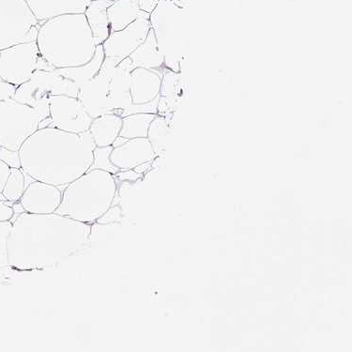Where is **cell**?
<instances>
[{
	"instance_id": "6da1fadb",
	"label": "cell",
	"mask_w": 352,
	"mask_h": 352,
	"mask_svg": "<svg viewBox=\"0 0 352 352\" xmlns=\"http://www.w3.org/2000/svg\"><path fill=\"white\" fill-rule=\"evenodd\" d=\"M8 239L10 268L43 271L60 265L89 244L91 225L58 213L23 212L12 222Z\"/></svg>"
},
{
	"instance_id": "7a4b0ae2",
	"label": "cell",
	"mask_w": 352,
	"mask_h": 352,
	"mask_svg": "<svg viewBox=\"0 0 352 352\" xmlns=\"http://www.w3.org/2000/svg\"><path fill=\"white\" fill-rule=\"evenodd\" d=\"M95 148L89 132L40 128L20 148V164L28 178L60 188L91 168Z\"/></svg>"
},
{
	"instance_id": "3957f363",
	"label": "cell",
	"mask_w": 352,
	"mask_h": 352,
	"mask_svg": "<svg viewBox=\"0 0 352 352\" xmlns=\"http://www.w3.org/2000/svg\"><path fill=\"white\" fill-rule=\"evenodd\" d=\"M36 43L54 70L89 63L97 47L84 14L61 15L43 22Z\"/></svg>"
},
{
	"instance_id": "277c9868",
	"label": "cell",
	"mask_w": 352,
	"mask_h": 352,
	"mask_svg": "<svg viewBox=\"0 0 352 352\" xmlns=\"http://www.w3.org/2000/svg\"><path fill=\"white\" fill-rule=\"evenodd\" d=\"M117 189L114 175L102 169H89L64 187L56 213L91 225L112 207Z\"/></svg>"
},
{
	"instance_id": "5b68a950",
	"label": "cell",
	"mask_w": 352,
	"mask_h": 352,
	"mask_svg": "<svg viewBox=\"0 0 352 352\" xmlns=\"http://www.w3.org/2000/svg\"><path fill=\"white\" fill-rule=\"evenodd\" d=\"M182 20V9L173 0H159L150 16L151 28L164 56V66L174 73L179 71Z\"/></svg>"
},
{
	"instance_id": "8992f818",
	"label": "cell",
	"mask_w": 352,
	"mask_h": 352,
	"mask_svg": "<svg viewBox=\"0 0 352 352\" xmlns=\"http://www.w3.org/2000/svg\"><path fill=\"white\" fill-rule=\"evenodd\" d=\"M40 115L14 99L0 102V146L19 151L23 144L40 129Z\"/></svg>"
},
{
	"instance_id": "52a82bcc",
	"label": "cell",
	"mask_w": 352,
	"mask_h": 352,
	"mask_svg": "<svg viewBox=\"0 0 352 352\" xmlns=\"http://www.w3.org/2000/svg\"><path fill=\"white\" fill-rule=\"evenodd\" d=\"M41 25L25 0H0V50L36 42Z\"/></svg>"
},
{
	"instance_id": "ba28073f",
	"label": "cell",
	"mask_w": 352,
	"mask_h": 352,
	"mask_svg": "<svg viewBox=\"0 0 352 352\" xmlns=\"http://www.w3.org/2000/svg\"><path fill=\"white\" fill-rule=\"evenodd\" d=\"M54 70L43 60L37 43H23L0 50V77L18 87L30 81L36 71Z\"/></svg>"
},
{
	"instance_id": "9c48e42d",
	"label": "cell",
	"mask_w": 352,
	"mask_h": 352,
	"mask_svg": "<svg viewBox=\"0 0 352 352\" xmlns=\"http://www.w3.org/2000/svg\"><path fill=\"white\" fill-rule=\"evenodd\" d=\"M49 102V119L43 120L40 128L53 127L74 133L89 132L94 119L78 98L69 95H52Z\"/></svg>"
},
{
	"instance_id": "30bf717a",
	"label": "cell",
	"mask_w": 352,
	"mask_h": 352,
	"mask_svg": "<svg viewBox=\"0 0 352 352\" xmlns=\"http://www.w3.org/2000/svg\"><path fill=\"white\" fill-rule=\"evenodd\" d=\"M115 66L114 61L105 58L96 76L79 87L77 98L92 119L102 115L114 114L110 101L109 81Z\"/></svg>"
},
{
	"instance_id": "8fae6325",
	"label": "cell",
	"mask_w": 352,
	"mask_h": 352,
	"mask_svg": "<svg viewBox=\"0 0 352 352\" xmlns=\"http://www.w3.org/2000/svg\"><path fill=\"white\" fill-rule=\"evenodd\" d=\"M151 28L150 19L140 18L123 30L110 33L102 43L105 58L114 61L117 66L142 45Z\"/></svg>"
},
{
	"instance_id": "7c38bea8",
	"label": "cell",
	"mask_w": 352,
	"mask_h": 352,
	"mask_svg": "<svg viewBox=\"0 0 352 352\" xmlns=\"http://www.w3.org/2000/svg\"><path fill=\"white\" fill-rule=\"evenodd\" d=\"M63 199V191L60 187L33 181L28 184L24 194L20 199V205L28 213L33 214H49L56 212Z\"/></svg>"
},
{
	"instance_id": "4fadbf2b",
	"label": "cell",
	"mask_w": 352,
	"mask_h": 352,
	"mask_svg": "<svg viewBox=\"0 0 352 352\" xmlns=\"http://www.w3.org/2000/svg\"><path fill=\"white\" fill-rule=\"evenodd\" d=\"M153 146L148 138H132L113 146L109 160L120 170H132L155 158Z\"/></svg>"
},
{
	"instance_id": "5bb4252c",
	"label": "cell",
	"mask_w": 352,
	"mask_h": 352,
	"mask_svg": "<svg viewBox=\"0 0 352 352\" xmlns=\"http://www.w3.org/2000/svg\"><path fill=\"white\" fill-rule=\"evenodd\" d=\"M130 58H125L113 69L109 81L110 101L114 114L120 116L123 110L133 104L130 94L131 72L135 69Z\"/></svg>"
},
{
	"instance_id": "9a60e30c",
	"label": "cell",
	"mask_w": 352,
	"mask_h": 352,
	"mask_svg": "<svg viewBox=\"0 0 352 352\" xmlns=\"http://www.w3.org/2000/svg\"><path fill=\"white\" fill-rule=\"evenodd\" d=\"M38 22L66 14H85L91 0H25Z\"/></svg>"
},
{
	"instance_id": "2e32d148",
	"label": "cell",
	"mask_w": 352,
	"mask_h": 352,
	"mask_svg": "<svg viewBox=\"0 0 352 352\" xmlns=\"http://www.w3.org/2000/svg\"><path fill=\"white\" fill-rule=\"evenodd\" d=\"M160 74L144 68H135L131 72L130 94L133 104H144L159 97L161 91Z\"/></svg>"
},
{
	"instance_id": "e0dca14e",
	"label": "cell",
	"mask_w": 352,
	"mask_h": 352,
	"mask_svg": "<svg viewBox=\"0 0 352 352\" xmlns=\"http://www.w3.org/2000/svg\"><path fill=\"white\" fill-rule=\"evenodd\" d=\"M50 96L52 94L45 85L30 80L17 87L12 99L32 107L40 115L43 122L49 119Z\"/></svg>"
},
{
	"instance_id": "ac0fdd59",
	"label": "cell",
	"mask_w": 352,
	"mask_h": 352,
	"mask_svg": "<svg viewBox=\"0 0 352 352\" xmlns=\"http://www.w3.org/2000/svg\"><path fill=\"white\" fill-rule=\"evenodd\" d=\"M111 32H119L136 19H150L151 14L142 11L140 0H113L107 9Z\"/></svg>"
},
{
	"instance_id": "d6986e66",
	"label": "cell",
	"mask_w": 352,
	"mask_h": 352,
	"mask_svg": "<svg viewBox=\"0 0 352 352\" xmlns=\"http://www.w3.org/2000/svg\"><path fill=\"white\" fill-rule=\"evenodd\" d=\"M129 58L135 68L148 69L161 76H164L162 69L164 66V56L159 49L153 28H151L142 45L138 46Z\"/></svg>"
},
{
	"instance_id": "ffe728a7",
	"label": "cell",
	"mask_w": 352,
	"mask_h": 352,
	"mask_svg": "<svg viewBox=\"0 0 352 352\" xmlns=\"http://www.w3.org/2000/svg\"><path fill=\"white\" fill-rule=\"evenodd\" d=\"M122 118L116 114H105L92 120L89 132L97 148L112 146L120 136Z\"/></svg>"
},
{
	"instance_id": "44dd1931",
	"label": "cell",
	"mask_w": 352,
	"mask_h": 352,
	"mask_svg": "<svg viewBox=\"0 0 352 352\" xmlns=\"http://www.w3.org/2000/svg\"><path fill=\"white\" fill-rule=\"evenodd\" d=\"M112 2L113 0H91L85 12L96 45H102L111 33L107 9Z\"/></svg>"
},
{
	"instance_id": "7402d4cb",
	"label": "cell",
	"mask_w": 352,
	"mask_h": 352,
	"mask_svg": "<svg viewBox=\"0 0 352 352\" xmlns=\"http://www.w3.org/2000/svg\"><path fill=\"white\" fill-rule=\"evenodd\" d=\"M105 58L102 45H97L96 51L92 60L84 65L70 67V68L55 69L56 74L63 76L64 78L73 81L76 86L80 87L82 85L91 80L100 71Z\"/></svg>"
},
{
	"instance_id": "603a6c76",
	"label": "cell",
	"mask_w": 352,
	"mask_h": 352,
	"mask_svg": "<svg viewBox=\"0 0 352 352\" xmlns=\"http://www.w3.org/2000/svg\"><path fill=\"white\" fill-rule=\"evenodd\" d=\"M30 80L45 85L52 95H69L73 97L78 95L79 87L76 84L56 74L55 70L36 71Z\"/></svg>"
},
{
	"instance_id": "cb8c5ba5",
	"label": "cell",
	"mask_w": 352,
	"mask_h": 352,
	"mask_svg": "<svg viewBox=\"0 0 352 352\" xmlns=\"http://www.w3.org/2000/svg\"><path fill=\"white\" fill-rule=\"evenodd\" d=\"M157 114L138 113L122 118V130L120 138L124 140L145 138L148 136V127Z\"/></svg>"
},
{
	"instance_id": "d4e9b609",
	"label": "cell",
	"mask_w": 352,
	"mask_h": 352,
	"mask_svg": "<svg viewBox=\"0 0 352 352\" xmlns=\"http://www.w3.org/2000/svg\"><path fill=\"white\" fill-rule=\"evenodd\" d=\"M27 186V175L21 168H12L2 195L7 201L14 204L21 199Z\"/></svg>"
},
{
	"instance_id": "484cf974",
	"label": "cell",
	"mask_w": 352,
	"mask_h": 352,
	"mask_svg": "<svg viewBox=\"0 0 352 352\" xmlns=\"http://www.w3.org/2000/svg\"><path fill=\"white\" fill-rule=\"evenodd\" d=\"M169 133H170V128L166 120L163 116H156L155 119L151 122L148 127V136H146L155 154L163 151Z\"/></svg>"
},
{
	"instance_id": "4316f807",
	"label": "cell",
	"mask_w": 352,
	"mask_h": 352,
	"mask_svg": "<svg viewBox=\"0 0 352 352\" xmlns=\"http://www.w3.org/2000/svg\"><path fill=\"white\" fill-rule=\"evenodd\" d=\"M113 146H107V148H97L94 151V161L91 168H99L102 170L109 171L113 175L117 174L120 171L119 168L113 166L109 160L110 153H111Z\"/></svg>"
},
{
	"instance_id": "83f0119b",
	"label": "cell",
	"mask_w": 352,
	"mask_h": 352,
	"mask_svg": "<svg viewBox=\"0 0 352 352\" xmlns=\"http://www.w3.org/2000/svg\"><path fill=\"white\" fill-rule=\"evenodd\" d=\"M12 221L0 222V271L10 268L8 259V239L11 232Z\"/></svg>"
},
{
	"instance_id": "f1b7e54d",
	"label": "cell",
	"mask_w": 352,
	"mask_h": 352,
	"mask_svg": "<svg viewBox=\"0 0 352 352\" xmlns=\"http://www.w3.org/2000/svg\"><path fill=\"white\" fill-rule=\"evenodd\" d=\"M0 160L3 161L10 168H21L19 151L8 150V148L0 146Z\"/></svg>"
},
{
	"instance_id": "f546056e",
	"label": "cell",
	"mask_w": 352,
	"mask_h": 352,
	"mask_svg": "<svg viewBox=\"0 0 352 352\" xmlns=\"http://www.w3.org/2000/svg\"><path fill=\"white\" fill-rule=\"evenodd\" d=\"M12 203L5 199H0V222L12 221L14 217V210Z\"/></svg>"
},
{
	"instance_id": "4dcf8cb0",
	"label": "cell",
	"mask_w": 352,
	"mask_h": 352,
	"mask_svg": "<svg viewBox=\"0 0 352 352\" xmlns=\"http://www.w3.org/2000/svg\"><path fill=\"white\" fill-rule=\"evenodd\" d=\"M17 87L14 85L7 83L5 81H0V102L11 99L14 97Z\"/></svg>"
},
{
	"instance_id": "1f68e13d",
	"label": "cell",
	"mask_w": 352,
	"mask_h": 352,
	"mask_svg": "<svg viewBox=\"0 0 352 352\" xmlns=\"http://www.w3.org/2000/svg\"><path fill=\"white\" fill-rule=\"evenodd\" d=\"M12 168H10L3 161L0 160V194H2L5 187V184L11 173Z\"/></svg>"
},
{
	"instance_id": "d6a6232c",
	"label": "cell",
	"mask_w": 352,
	"mask_h": 352,
	"mask_svg": "<svg viewBox=\"0 0 352 352\" xmlns=\"http://www.w3.org/2000/svg\"><path fill=\"white\" fill-rule=\"evenodd\" d=\"M0 199H5V197H3V195L0 194ZM6 200V199H5Z\"/></svg>"
},
{
	"instance_id": "836d02e7",
	"label": "cell",
	"mask_w": 352,
	"mask_h": 352,
	"mask_svg": "<svg viewBox=\"0 0 352 352\" xmlns=\"http://www.w3.org/2000/svg\"><path fill=\"white\" fill-rule=\"evenodd\" d=\"M1 80H2L1 77H0V81H1ZM2 81H3V80H2Z\"/></svg>"
}]
</instances>
